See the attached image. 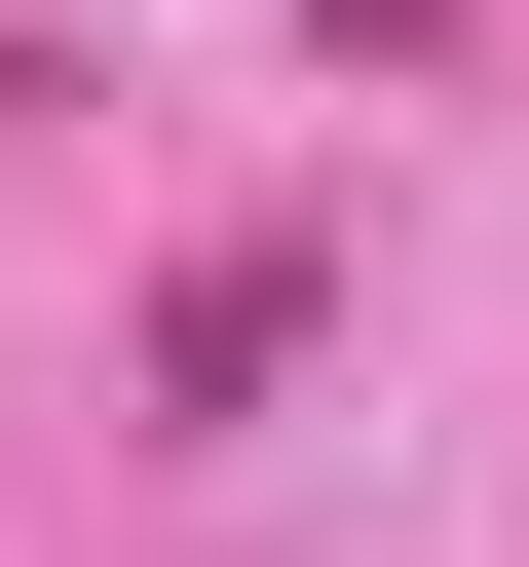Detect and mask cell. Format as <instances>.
<instances>
[{"label": "cell", "mask_w": 529, "mask_h": 567, "mask_svg": "<svg viewBox=\"0 0 529 567\" xmlns=\"http://www.w3.org/2000/svg\"><path fill=\"white\" fill-rule=\"evenodd\" d=\"M303 303H341L303 227H227V265H152V416H264V379H303Z\"/></svg>", "instance_id": "cell-1"}, {"label": "cell", "mask_w": 529, "mask_h": 567, "mask_svg": "<svg viewBox=\"0 0 529 567\" xmlns=\"http://www.w3.org/2000/svg\"><path fill=\"white\" fill-rule=\"evenodd\" d=\"M303 39H341V76H454V39H491V0H303Z\"/></svg>", "instance_id": "cell-2"}]
</instances>
